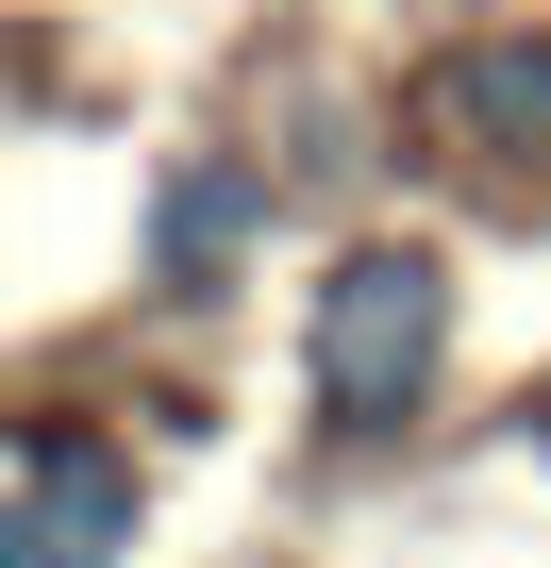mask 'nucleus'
<instances>
[{
    "label": "nucleus",
    "instance_id": "1",
    "mask_svg": "<svg viewBox=\"0 0 551 568\" xmlns=\"http://www.w3.org/2000/svg\"><path fill=\"white\" fill-rule=\"evenodd\" d=\"M435 352H451V267H435V251H351V267L318 284L302 385H318L335 435H385V418H418Z\"/></svg>",
    "mask_w": 551,
    "mask_h": 568
},
{
    "label": "nucleus",
    "instance_id": "3",
    "mask_svg": "<svg viewBox=\"0 0 551 568\" xmlns=\"http://www.w3.org/2000/svg\"><path fill=\"white\" fill-rule=\"evenodd\" d=\"M418 134L451 168H551V34H468L418 84Z\"/></svg>",
    "mask_w": 551,
    "mask_h": 568
},
{
    "label": "nucleus",
    "instance_id": "5",
    "mask_svg": "<svg viewBox=\"0 0 551 568\" xmlns=\"http://www.w3.org/2000/svg\"><path fill=\"white\" fill-rule=\"evenodd\" d=\"M534 452H551V418H534Z\"/></svg>",
    "mask_w": 551,
    "mask_h": 568
},
{
    "label": "nucleus",
    "instance_id": "4",
    "mask_svg": "<svg viewBox=\"0 0 551 568\" xmlns=\"http://www.w3.org/2000/svg\"><path fill=\"white\" fill-rule=\"evenodd\" d=\"M251 217H267V184H251V168H184V184H167V217H151L167 284H217V251H234Z\"/></svg>",
    "mask_w": 551,
    "mask_h": 568
},
{
    "label": "nucleus",
    "instance_id": "2",
    "mask_svg": "<svg viewBox=\"0 0 551 568\" xmlns=\"http://www.w3.org/2000/svg\"><path fill=\"white\" fill-rule=\"evenodd\" d=\"M134 551V452H101L84 418L18 435V518H0V568H118Z\"/></svg>",
    "mask_w": 551,
    "mask_h": 568
}]
</instances>
